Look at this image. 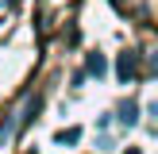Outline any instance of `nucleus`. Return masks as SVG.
I'll return each mask as SVG.
<instances>
[{
	"label": "nucleus",
	"mask_w": 158,
	"mask_h": 154,
	"mask_svg": "<svg viewBox=\"0 0 158 154\" xmlns=\"http://www.w3.org/2000/svg\"><path fill=\"white\" fill-rule=\"evenodd\" d=\"M147 77H158V50L147 58Z\"/></svg>",
	"instance_id": "obj_6"
},
{
	"label": "nucleus",
	"mask_w": 158,
	"mask_h": 154,
	"mask_svg": "<svg viewBox=\"0 0 158 154\" xmlns=\"http://www.w3.org/2000/svg\"><path fill=\"white\" fill-rule=\"evenodd\" d=\"M116 77L120 81H131L135 77V54H120L116 58Z\"/></svg>",
	"instance_id": "obj_3"
},
{
	"label": "nucleus",
	"mask_w": 158,
	"mask_h": 154,
	"mask_svg": "<svg viewBox=\"0 0 158 154\" xmlns=\"http://www.w3.org/2000/svg\"><path fill=\"white\" fill-rule=\"evenodd\" d=\"M116 116H120L123 127H135V120H139V104H135V100H120V104H116Z\"/></svg>",
	"instance_id": "obj_2"
},
{
	"label": "nucleus",
	"mask_w": 158,
	"mask_h": 154,
	"mask_svg": "<svg viewBox=\"0 0 158 154\" xmlns=\"http://www.w3.org/2000/svg\"><path fill=\"white\" fill-rule=\"evenodd\" d=\"M39 112H43V96H27V104H23V112L15 116V131L23 135V131H27L31 123L39 120Z\"/></svg>",
	"instance_id": "obj_1"
},
{
	"label": "nucleus",
	"mask_w": 158,
	"mask_h": 154,
	"mask_svg": "<svg viewBox=\"0 0 158 154\" xmlns=\"http://www.w3.org/2000/svg\"><path fill=\"white\" fill-rule=\"evenodd\" d=\"M54 143H58V146H69V143H81V127H62L58 135H54Z\"/></svg>",
	"instance_id": "obj_5"
},
{
	"label": "nucleus",
	"mask_w": 158,
	"mask_h": 154,
	"mask_svg": "<svg viewBox=\"0 0 158 154\" xmlns=\"http://www.w3.org/2000/svg\"><path fill=\"white\" fill-rule=\"evenodd\" d=\"M12 123H15V120H12V116H8V120H4V123H0V143H4V139H8V131H12Z\"/></svg>",
	"instance_id": "obj_7"
},
{
	"label": "nucleus",
	"mask_w": 158,
	"mask_h": 154,
	"mask_svg": "<svg viewBox=\"0 0 158 154\" xmlns=\"http://www.w3.org/2000/svg\"><path fill=\"white\" fill-rule=\"evenodd\" d=\"M104 69H108L104 54H97V50H93L89 58H85V73H93V77H104Z\"/></svg>",
	"instance_id": "obj_4"
},
{
	"label": "nucleus",
	"mask_w": 158,
	"mask_h": 154,
	"mask_svg": "<svg viewBox=\"0 0 158 154\" xmlns=\"http://www.w3.org/2000/svg\"><path fill=\"white\" fill-rule=\"evenodd\" d=\"M123 154H143V150H139V146H127V150H123Z\"/></svg>",
	"instance_id": "obj_9"
},
{
	"label": "nucleus",
	"mask_w": 158,
	"mask_h": 154,
	"mask_svg": "<svg viewBox=\"0 0 158 154\" xmlns=\"http://www.w3.org/2000/svg\"><path fill=\"white\" fill-rule=\"evenodd\" d=\"M147 112H151L154 120H158V100H151V104H147Z\"/></svg>",
	"instance_id": "obj_8"
}]
</instances>
